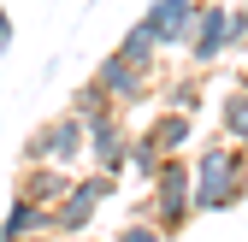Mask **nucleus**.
<instances>
[{
	"label": "nucleus",
	"mask_w": 248,
	"mask_h": 242,
	"mask_svg": "<svg viewBox=\"0 0 248 242\" xmlns=\"http://www.w3.org/2000/svg\"><path fill=\"white\" fill-rule=\"evenodd\" d=\"M195 12H201V0H154V6L142 12V24L154 30L160 47H183L189 30H195Z\"/></svg>",
	"instance_id": "obj_6"
},
{
	"label": "nucleus",
	"mask_w": 248,
	"mask_h": 242,
	"mask_svg": "<svg viewBox=\"0 0 248 242\" xmlns=\"http://www.w3.org/2000/svg\"><path fill=\"white\" fill-rule=\"evenodd\" d=\"M6 47H12V12L0 6V53H6Z\"/></svg>",
	"instance_id": "obj_19"
},
{
	"label": "nucleus",
	"mask_w": 248,
	"mask_h": 242,
	"mask_svg": "<svg viewBox=\"0 0 248 242\" xmlns=\"http://www.w3.org/2000/svg\"><path fill=\"white\" fill-rule=\"evenodd\" d=\"M225 18H231V6H219V0H201L195 30H189V42H183L195 65H219V59H225Z\"/></svg>",
	"instance_id": "obj_7"
},
{
	"label": "nucleus",
	"mask_w": 248,
	"mask_h": 242,
	"mask_svg": "<svg viewBox=\"0 0 248 242\" xmlns=\"http://www.w3.org/2000/svg\"><path fill=\"white\" fill-rule=\"evenodd\" d=\"M195 101H201V89H195V83H189V89H177V95H171V106H177V112H195Z\"/></svg>",
	"instance_id": "obj_18"
},
{
	"label": "nucleus",
	"mask_w": 248,
	"mask_h": 242,
	"mask_svg": "<svg viewBox=\"0 0 248 242\" xmlns=\"http://www.w3.org/2000/svg\"><path fill=\"white\" fill-rule=\"evenodd\" d=\"M95 83L107 89V101H112V106H136V101L148 95V71L130 65V59H118V53H107L101 65H95Z\"/></svg>",
	"instance_id": "obj_8"
},
{
	"label": "nucleus",
	"mask_w": 248,
	"mask_h": 242,
	"mask_svg": "<svg viewBox=\"0 0 248 242\" xmlns=\"http://www.w3.org/2000/svg\"><path fill=\"white\" fill-rule=\"evenodd\" d=\"M89 130V148H83V160L95 166V171H124V160H130V124L112 112V118H95V124H83Z\"/></svg>",
	"instance_id": "obj_5"
},
{
	"label": "nucleus",
	"mask_w": 248,
	"mask_h": 242,
	"mask_svg": "<svg viewBox=\"0 0 248 242\" xmlns=\"http://www.w3.org/2000/svg\"><path fill=\"white\" fill-rule=\"evenodd\" d=\"M118 242H166V236H160V225H154V219H130Z\"/></svg>",
	"instance_id": "obj_17"
},
{
	"label": "nucleus",
	"mask_w": 248,
	"mask_h": 242,
	"mask_svg": "<svg viewBox=\"0 0 248 242\" xmlns=\"http://www.w3.org/2000/svg\"><path fill=\"white\" fill-rule=\"evenodd\" d=\"M112 195H118V177L89 166V177H71V189L47 207V236H89L95 213H101Z\"/></svg>",
	"instance_id": "obj_2"
},
{
	"label": "nucleus",
	"mask_w": 248,
	"mask_h": 242,
	"mask_svg": "<svg viewBox=\"0 0 248 242\" xmlns=\"http://www.w3.org/2000/svg\"><path fill=\"white\" fill-rule=\"evenodd\" d=\"M160 148H154V136L142 130V136H130V160H124V171H136V177H154V171H160Z\"/></svg>",
	"instance_id": "obj_15"
},
{
	"label": "nucleus",
	"mask_w": 248,
	"mask_h": 242,
	"mask_svg": "<svg viewBox=\"0 0 248 242\" xmlns=\"http://www.w3.org/2000/svg\"><path fill=\"white\" fill-rule=\"evenodd\" d=\"M118 59H130V65H142V71H154V59H160V42H154V30L136 18L130 30H124V42H118Z\"/></svg>",
	"instance_id": "obj_13"
},
{
	"label": "nucleus",
	"mask_w": 248,
	"mask_h": 242,
	"mask_svg": "<svg viewBox=\"0 0 248 242\" xmlns=\"http://www.w3.org/2000/svg\"><path fill=\"white\" fill-rule=\"evenodd\" d=\"M65 189H71V171L65 166H24V177H18V195L42 201V207H53Z\"/></svg>",
	"instance_id": "obj_10"
},
{
	"label": "nucleus",
	"mask_w": 248,
	"mask_h": 242,
	"mask_svg": "<svg viewBox=\"0 0 248 242\" xmlns=\"http://www.w3.org/2000/svg\"><path fill=\"white\" fill-rule=\"evenodd\" d=\"M219 130H225V142L248 148V77H236V83L225 89V101H219Z\"/></svg>",
	"instance_id": "obj_11"
},
{
	"label": "nucleus",
	"mask_w": 248,
	"mask_h": 242,
	"mask_svg": "<svg viewBox=\"0 0 248 242\" xmlns=\"http://www.w3.org/2000/svg\"><path fill=\"white\" fill-rule=\"evenodd\" d=\"M71 112H77V118H83V124H95V118H112V112H118V106H112V101H107V89H101V83H95V77H89V83H83V89H77V95H71Z\"/></svg>",
	"instance_id": "obj_14"
},
{
	"label": "nucleus",
	"mask_w": 248,
	"mask_h": 242,
	"mask_svg": "<svg viewBox=\"0 0 248 242\" xmlns=\"http://www.w3.org/2000/svg\"><path fill=\"white\" fill-rule=\"evenodd\" d=\"M148 136H154V148H160V154H183V148H189V136H195V118L177 112V106H166V112L148 124Z\"/></svg>",
	"instance_id": "obj_12"
},
{
	"label": "nucleus",
	"mask_w": 248,
	"mask_h": 242,
	"mask_svg": "<svg viewBox=\"0 0 248 242\" xmlns=\"http://www.w3.org/2000/svg\"><path fill=\"white\" fill-rule=\"evenodd\" d=\"M24 236H47V207L30 195H12L6 219H0V242H24Z\"/></svg>",
	"instance_id": "obj_9"
},
{
	"label": "nucleus",
	"mask_w": 248,
	"mask_h": 242,
	"mask_svg": "<svg viewBox=\"0 0 248 242\" xmlns=\"http://www.w3.org/2000/svg\"><path fill=\"white\" fill-rule=\"evenodd\" d=\"M242 77H248V71H242Z\"/></svg>",
	"instance_id": "obj_21"
},
{
	"label": "nucleus",
	"mask_w": 248,
	"mask_h": 242,
	"mask_svg": "<svg viewBox=\"0 0 248 242\" xmlns=\"http://www.w3.org/2000/svg\"><path fill=\"white\" fill-rule=\"evenodd\" d=\"M83 148H89V130H83V118L77 112H59V118H47V124H36L30 130V142H24V166H77L83 160Z\"/></svg>",
	"instance_id": "obj_4"
},
{
	"label": "nucleus",
	"mask_w": 248,
	"mask_h": 242,
	"mask_svg": "<svg viewBox=\"0 0 248 242\" xmlns=\"http://www.w3.org/2000/svg\"><path fill=\"white\" fill-rule=\"evenodd\" d=\"M248 195V148L219 142L189 160V207L195 213H231Z\"/></svg>",
	"instance_id": "obj_1"
},
{
	"label": "nucleus",
	"mask_w": 248,
	"mask_h": 242,
	"mask_svg": "<svg viewBox=\"0 0 248 242\" xmlns=\"http://www.w3.org/2000/svg\"><path fill=\"white\" fill-rule=\"evenodd\" d=\"M148 183H154V195H148V207H136V219H154L160 236H183V225L195 219V207H189V160L166 154Z\"/></svg>",
	"instance_id": "obj_3"
},
{
	"label": "nucleus",
	"mask_w": 248,
	"mask_h": 242,
	"mask_svg": "<svg viewBox=\"0 0 248 242\" xmlns=\"http://www.w3.org/2000/svg\"><path fill=\"white\" fill-rule=\"evenodd\" d=\"M24 242H53V236H24Z\"/></svg>",
	"instance_id": "obj_20"
},
{
	"label": "nucleus",
	"mask_w": 248,
	"mask_h": 242,
	"mask_svg": "<svg viewBox=\"0 0 248 242\" xmlns=\"http://www.w3.org/2000/svg\"><path fill=\"white\" fill-rule=\"evenodd\" d=\"M225 53H248V6H236L225 18Z\"/></svg>",
	"instance_id": "obj_16"
}]
</instances>
